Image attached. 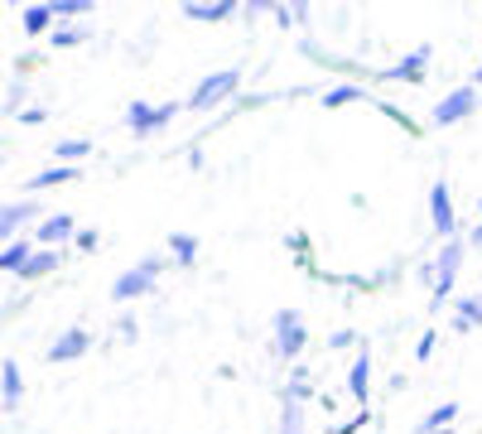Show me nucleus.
Wrapping results in <instances>:
<instances>
[{
    "label": "nucleus",
    "instance_id": "f257e3e1",
    "mask_svg": "<svg viewBox=\"0 0 482 434\" xmlns=\"http://www.w3.org/2000/svg\"><path fill=\"white\" fill-rule=\"evenodd\" d=\"M236 82H241V68H217V73H208L194 92H188V107H194V111L217 107L222 97H232V92H236Z\"/></svg>",
    "mask_w": 482,
    "mask_h": 434
},
{
    "label": "nucleus",
    "instance_id": "f03ea898",
    "mask_svg": "<svg viewBox=\"0 0 482 434\" xmlns=\"http://www.w3.org/2000/svg\"><path fill=\"white\" fill-rule=\"evenodd\" d=\"M164 265H169L164 256H145L135 271H126V275L116 280L111 294H116V299H141V294H150V290H154V275H164Z\"/></svg>",
    "mask_w": 482,
    "mask_h": 434
},
{
    "label": "nucleus",
    "instance_id": "7ed1b4c3",
    "mask_svg": "<svg viewBox=\"0 0 482 434\" xmlns=\"http://www.w3.org/2000/svg\"><path fill=\"white\" fill-rule=\"evenodd\" d=\"M304 343H309V328L299 319V309H280V314H275V353H280V357H299Z\"/></svg>",
    "mask_w": 482,
    "mask_h": 434
},
{
    "label": "nucleus",
    "instance_id": "20e7f679",
    "mask_svg": "<svg viewBox=\"0 0 482 434\" xmlns=\"http://www.w3.org/2000/svg\"><path fill=\"white\" fill-rule=\"evenodd\" d=\"M473 107H477V82H463V88H454V92L435 107V116H429V121H435V126H454V121H463V116H473Z\"/></svg>",
    "mask_w": 482,
    "mask_h": 434
},
{
    "label": "nucleus",
    "instance_id": "39448f33",
    "mask_svg": "<svg viewBox=\"0 0 482 434\" xmlns=\"http://www.w3.org/2000/svg\"><path fill=\"white\" fill-rule=\"evenodd\" d=\"M458 265H463V242H444V252L435 256V299H449L458 285Z\"/></svg>",
    "mask_w": 482,
    "mask_h": 434
},
{
    "label": "nucleus",
    "instance_id": "423d86ee",
    "mask_svg": "<svg viewBox=\"0 0 482 434\" xmlns=\"http://www.w3.org/2000/svg\"><path fill=\"white\" fill-rule=\"evenodd\" d=\"M179 107L174 102H164V107H150V102H131L126 107V126L135 130V136H150V130H160L169 116H174Z\"/></svg>",
    "mask_w": 482,
    "mask_h": 434
},
{
    "label": "nucleus",
    "instance_id": "0eeeda50",
    "mask_svg": "<svg viewBox=\"0 0 482 434\" xmlns=\"http://www.w3.org/2000/svg\"><path fill=\"white\" fill-rule=\"evenodd\" d=\"M429 222H435L439 237H454V227H458V217H454V198H449V183H435L429 189Z\"/></svg>",
    "mask_w": 482,
    "mask_h": 434
},
{
    "label": "nucleus",
    "instance_id": "6e6552de",
    "mask_svg": "<svg viewBox=\"0 0 482 434\" xmlns=\"http://www.w3.org/2000/svg\"><path fill=\"white\" fill-rule=\"evenodd\" d=\"M92 347V338H88V328H68V333H58L54 338V347H48V362H73V357H82Z\"/></svg>",
    "mask_w": 482,
    "mask_h": 434
},
{
    "label": "nucleus",
    "instance_id": "1a4fd4ad",
    "mask_svg": "<svg viewBox=\"0 0 482 434\" xmlns=\"http://www.w3.org/2000/svg\"><path fill=\"white\" fill-rule=\"evenodd\" d=\"M34 237H39V246H44V252H54L58 242H68V237H73V217H68V212H54V217H44Z\"/></svg>",
    "mask_w": 482,
    "mask_h": 434
},
{
    "label": "nucleus",
    "instance_id": "9d476101",
    "mask_svg": "<svg viewBox=\"0 0 482 434\" xmlns=\"http://www.w3.org/2000/svg\"><path fill=\"white\" fill-rule=\"evenodd\" d=\"M424 68H429V44H420L410 58H401L395 68H386V78H401V82H420L424 78Z\"/></svg>",
    "mask_w": 482,
    "mask_h": 434
},
{
    "label": "nucleus",
    "instance_id": "9b49d317",
    "mask_svg": "<svg viewBox=\"0 0 482 434\" xmlns=\"http://www.w3.org/2000/svg\"><path fill=\"white\" fill-rule=\"evenodd\" d=\"M0 387H5V410L20 406V396H25V377H20V362L5 357L0 362Z\"/></svg>",
    "mask_w": 482,
    "mask_h": 434
},
{
    "label": "nucleus",
    "instance_id": "f8f14e48",
    "mask_svg": "<svg viewBox=\"0 0 482 434\" xmlns=\"http://www.w3.org/2000/svg\"><path fill=\"white\" fill-rule=\"evenodd\" d=\"M367 387H372V357H367V353H357L352 372H348V396H352V400H367V396H372Z\"/></svg>",
    "mask_w": 482,
    "mask_h": 434
},
{
    "label": "nucleus",
    "instance_id": "ddd939ff",
    "mask_svg": "<svg viewBox=\"0 0 482 434\" xmlns=\"http://www.w3.org/2000/svg\"><path fill=\"white\" fill-rule=\"evenodd\" d=\"M477 324H482V294H463L458 305H454V328L468 333V328H477Z\"/></svg>",
    "mask_w": 482,
    "mask_h": 434
},
{
    "label": "nucleus",
    "instance_id": "4468645a",
    "mask_svg": "<svg viewBox=\"0 0 482 434\" xmlns=\"http://www.w3.org/2000/svg\"><path fill=\"white\" fill-rule=\"evenodd\" d=\"M34 212H39L34 203H5V208H0V237H15L20 222H29ZM15 242H20V237H15Z\"/></svg>",
    "mask_w": 482,
    "mask_h": 434
},
{
    "label": "nucleus",
    "instance_id": "2eb2a0df",
    "mask_svg": "<svg viewBox=\"0 0 482 434\" xmlns=\"http://www.w3.org/2000/svg\"><path fill=\"white\" fill-rule=\"evenodd\" d=\"M188 20H203V25H222L232 20V0H208V5H183Z\"/></svg>",
    "mask_w": 482,
    "mask_h": 434
},
{
    "label": "nucleus",
    "instance_id": "dca6fc26",
    "mask_svg": "<svg viewBox=\"0 0 482 434\" xmlns=\"http://www.w3.org/2000/svg\"><path fill=\"white\" fill-rule=\"evenodd\" d=\"M20 25H25V35H48L54 29V5H25Z\"/></svg>",
    "mask_w": 482,
    "mask_h": 434
},
{
    "label": "nucleus",
    "instance_id": "f3484780",
    "mask_svg": "<svg viewBox=\"0 0 482 434\" xmlns=\"http://www.w3.org/2000/svg\"><path fill=\"white\" fill-rule=\"evenodd\" d=\"M29 256H34V246L29 242H10L5 252H0V271H10V275H20L25 265H29Z\"/></svg>",
    "mask_w": 482,
    "mask_h": 434
},
{
    "label": "nucleus",
    "instance_id": "a211bd4d",
    "mask_svg": "<svg viewBox=\"0 0 482 434\" xmlns=\"http://www.w3.org/2000/svg\"><path fill=\"white\" fill-rule=\"evenodd\" d=\"M458 420V406L454 400H444V406H435L424 415V425H420V434H444V425H454Z\"/></svg>",
    "mask_w": 482,
    "mask_h": 434
},
{
    "label": "nucleus",
    "instance_id": "6ab92c4d",
    "mask_svg": "<svg viewBox=\"0 0 482 434\" xmlns=\"http://www.w3.org/2000/svg\"><path fill=\"white\" fill-rule=\"evenodd\" d=\"M48 271H58V252H34L20 275H25V280H39V275H48Z\"/></svg>",
    "mask_w": 482,
    "mask_h": 434
},
{
    "label": "nucleus",
    "instance_id": "aec40b11",
    "mask_svg": "<svg viewBox=\"0 0 482 434\" xmlns=\"http://www.w3.org/2000/svg\"><path fill=\"white\" fill-rule=\"evenodd\" d=\"M73 174H78L73 164H58V170H44V174H34V179H29V189H58V183H68Z\"/></svg>",
    "mask_w": 482,
    "mask_h": 434
},
{
    "label": "nucleus",
    "instance_id": "412c9836",
    "mask_svg": "<svg viewBox=\"0 0 482 434\" xmlns=\"http://www.w3.org/2000/svg\"><path fill=\"white\" fill-rule=\"evenodd\" d=\"M348 102H362V88H357V82H342V88L323 92V107H348Z\"/></svg>",
    "mask_w": 482,
    "mask_h": 434
},
{
    "label": "nucleus",
    "instance_id": "4be33fe9",
    "mask_svg": "<svg viewBox=\"0 0 482 434\" xmlns=\"http://www.w3.org/2000/svg\"><path fill=\"white\" fill-rule=\"evenodd\" d=\"M169 252H174L179 265H188V261H194V252H198V242L188 237V232H174V237H169Z\"/></svg>",
    "mask_w": 482,
    "mask_h": 434
},
{
    "label": "nucleus",
    "instance_id": "5701e85b",
    "mask_svg": "<svg viewBox=\"0 0 482 434\" xmlns=\"http://www.w3.org/2000/svg\"><path fill=\"white\" fill-rule=\"evenodd\" d=\"M54 155H58V160H88V155H92V140H58Z\"/></svg>",
    "mask_w": 482,
    "mask_h": 434
},
{
    "label": "nucleus",
    "instance_id": "b1692460",
    "mask_svg": "<svg viewBox=\"0 0 482 434\" xmlns=\"http://www.w3.org/2000/svg\"><path fill=\"white\" fill-rule=\"evenodd\" d=\"M280 434H304V410L299 400H285V429Z\"/></svg>",
    "mask_w": 482,
    "mask_h": 434
},
{
    "label": "nucleus",
    "instance_id": "393cba45",
    "mask_svg": "<svg viewBox=\"0 0 482 434\" xmlns=\"http://www.w3.org/2000/svg\"><path fill=\"white\" fill-rule=\"evenodd\" d=\"M73 44H82V29L58 25V29H54V48H73Z\"/></svg>",
    "mask_w": 482,
    "mask_h": 434
},
{
    "label": "nucleus",
    "instance_id": "a878e982",
    "mask_svg": "<svg viewBox=\"0 0 482 434\" xmlns=\"http://www.w3.org/2000/svg\"><path fill=\"white\" fill-rule=\"evenodd\" d=\"M82 10H88V0H54V15H63V20H73Z\"/></svg>",
    "mask_w": 482,
    "mask_h": 434
},
{
    "label": "nucleus",
    "instance_id": "bb28decb",
    "mask_svg": "<svg viewBox=\"0 0 482 434\" xmlns=\"http://www.w3.org/2000/svg\"><path fill=\"white\" fill-rule=\"evenodd\" d=\"M362 425H367V410H362V415H357V420H348V425H333L329 434H357Z\"/></svg>",
    "mask_w": 482,
    "mask_h": 434
},
{
    "label": "nucleus",
    "instance_id": "cd10ccee",
    "mask_svg": "<svg viewBox=\"0 0 482 434\" xmlns=\"http://www.w3.org/2000/svg\"><path fill=\"white\" fill-rule=\"evenodd\" d=\"M25 92H29L25 82H15V88H10V97H5V111H15V107H20V102H25Z\"/></svg>",
    "mask_w": 482,
    "mask_h": 434
},
{
    "label": "nucleus",
    "instance_id": "c85d7f7f",
    "mask_svg": "<svg viewBox=\"0 0 482 434\" xmlns=\"http://www.w3.org/2000/svg\"><path fill=\"white\" fill-rule=\"evenodd\" d=\"M20 121H25V126H44V121H48V111H44V107H29Z\"/></svg>",
    "mask_w": 482,
    "mask_h": 434
},
{
    "label": "nucleus",
    "instance_id": "c756f323",
    "mask_svg": "<svg viewBox=\"0 0 482 434\" xmlns=\"http://www.w3.org/2000/svg\"><path fill=\"white\" fill-rule=\"evenodd\" d=\"M329 343H333V347H352V343H357V333H352V328H338Z\"/></svg>",
    "mask_w": 482,
    "mask_h": 434
},
{
    "label": "nucleus",
    "instance_id": "7c9ffc66",
    "mask_svg": "<svg viewBox=\"0 0 482 434\" xmlns=\"http://www.w3.org/2000/svg\"><path fill=\"white\" fill-rule=\"evenodd\" d=\"M429 353H435V333H424V338L415 343V357H420V362H424Z\"/></svg>",
    "mask_w": 482,
    "mask_h": 434
},
{
    "label": "nucleus",
    "instance_id": "2f4dec72",
    "mask_svg": "<svg viewBox=\"0 0 482 434\" xmlns=\"http://www.w3.org/2000/svg\"><path fill=\"white\" fill-rule=\"evenodd\" d=\"M97 242H101L97 232H78V246H82V252H97Z\"/></svg>",
    "mask_w": 482,
    "mask_h": 434
},
{
    "label": "nucleus",
    "instance_id": "473e14b6",
    "mask_svg": "<svg viewBox=\"0 0 482 434\" xmlns=\"http://www.w3.org/2000/svg\"><path fill=\"white\" fill-rule=\"evenodd\" d=\"M289 252H295V256L309 252V237H304V232H295V237H289Z\"/></svg>",
    "mask_w": 482,
    "mask_h": 434
},
{
    "label": "nucleus",
    "instance_id": "72a5a7b5",
    "mask_svg": "<svg viewBox=\"0 0 482 434\" xmlns=\"http://www.w3.org/2000/svg\"><path fill=\"white\" fill-rule=\"evenodd\" d=\"M477 212H482V203H477ZM473 242L482 246V222H477V232H473Z\"/></svg>",
    "mask_w": 482,
    "mask_h": 434
},
{
    "label": "nucleus",
    "instance_id": "f704fd0d",
    "mask_svg": "<svg viewBox=\"0 0 482 434\" xmlns=\"http://www.w3.org/2000/svg\"><path fill=\"white\" fill-rule=\"evenodd\" d=\"M473 82H482V63H477V73H473Z\"/></svg>",
    "mask_w": 482,
    "mask_h": 434
},
{
    "label": "nucleus",
    "instance_id": "c9c22d12",
    "mask_svg": "<svg viewBox=\"0 0 482 434\" xmlns=\"http://www.w3.org/2000/svg\"><path fill=\"white\" fill-rule=\"evenodd\" d=\"M444 434H458V429H444Z\"/></svg>",
    "mask_w": 482,
    "mask_h": 434
}]
</instances>
